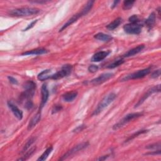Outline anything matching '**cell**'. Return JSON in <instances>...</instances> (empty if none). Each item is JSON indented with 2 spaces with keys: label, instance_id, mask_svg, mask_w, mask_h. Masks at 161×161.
Here are the masks:
<instances>
[{
  "label": "cell",
  "instance_id": "17",
  "mask_svg": "<svg viewBox=\"0 0 161 161\" xmlns=\"http://www.w3.org/2000/svg\"><path fill=\"white\" fill-rule=\"evenodd\" d=\"M94 38H96V40L104 42H110L113 39V37L107 34H104L103 33H98L97 34H96L94 36Z\"/></svg>",
  "mask_w": 161,
  "mask_h": 161
},
{
  "label": "cell",
  "instance_id": "12",
  "mask_svg": "<svg viewBox=\"0 0 161 161\" xmlns=\"http://www.w3.org/2000/svg\"><path fill=\"white\" fill-rule=\"evenodd\" d=\"M8 106L10 109L12 110V113L16 118L19 120H21L23 118V112L17 106H15L14 104H13L10 101L8 102Z\"/></svg>",
  "mask_w": 161,
  "mask_h": 161
},
{
  "label": "cell",
  "instance_id": "11",
  "mask_svg": "<svg viewBox=\"0 0 161 161\" xmlns=\"http://www.w3.org/2000/svg\"><path fill=\"white\" fill-rule=\"evenodd\" d=\"M111 53V51H100L96 53L93 55L91 58L92 62H100L104 60L109 54Z\"/></svg>",
  "mask_w": 161,
  "mask_h": 161
},
{
  "label": "cell",
  "instance_id": "3",
  "mask_svg": "<svg viewBox=\"0 0 161 161\" xmlns=\"http://www.w3.org/2000/svg\"><path fill=\"white\" fill-rule=\"evenodd\" d=\"M143 113L142 112V113L141 112H136V113H130V114L126 115L119 122H118L117 123H116L115 125H113V130H117L119 129V128L123 126L126 123H129L130 121H132L135 118H137L142 117L143 115Z\"/></svg>",
  "mask_w": 161,
  "mask_h": 161
},
{
  "label": "cell",
  "instance_id": "24",
  "mask_svg": "<svg viewBox=\"0 0 161 161\" xmlns=\"http://www.w3.org/2000/svg\"><path fill=\"white\" fill-rule=\"evenodd\" d=\"M35 150H36V147H32L31 149H30V150L25 152V154H24V156L21 158L18 159V160H25L28 159L30 157H31L32 156V154H34Z\"/></svg>",
  "mask_w": 161,
  "mask_h": 161
},
{
  "label": "cell",
  "instance_id": "34",
  "mask_svg": "<svg viewBox=\"0 0 161 161\" xmlns=\"http://www.w3.org/2000/svg\"><path fill=\"white\" fill-rule=\"evenodd\" d=\"M160 76V70L158 69L157 71H155L151 75L152 78H157Z\"/></svg>",
  "mask_w": 161,
  "mask_h": 161
},
{
  "label": "cell",
  "instance_id": "35",
  "mask_svg": "<svg viewBox=\"0 0 161 161\" xmlns=\"http://www.w3.org/2000/svg\"><path fill=\"white\" fill-rule=\"evenodd\" d=\"M32 107H33V103L31 102V100H28L25 104V108H27V110H30L31 109Z\"/></svg>",
  "mask_w": 161,
  "mask_h": 161
},
{
  "label": "cell",
  "instance_id": "8",
  "mask_svg": "<svg viewBox=\"0 0 161 161\" xmlns=\"http://www.w3.org/2000/svg\"><path fill=\"white\" fill-rule=\"evenodd\" d=\"M160 91V85H157L156 86H154V87H152L151 89H150L149 90L147 91V92L146 94H144L143 95V96L139 100V101H138V103L135 104V108H136V107H139L140 105H141V104L145 101H146L149 97V96L151 94H152L153 93H157V92L159 93Z\"/></svg>",
  "mask_w": 161,
  "mask_h": 161
},
{
  "label": "cell",
  "instance_id": "42",
  "mask_svg": "<svg viewBox=\"0 0 161 161\" xmlns=\"http://www.w3.org/2000/svg\"><path fill=\"white\" fill-rule=\"evenodd\" d=\"M119 3V1H115L114 2H113V5H112V6H111V8H114L117 5V4Z\"/></svg>",
  "mask_w": 161,
  "mask_h": 161
},
{
  "label": "cell",
  "instance_id": "13",
  "mask_svg": "<svg viewBox=\"0 0 161 161\" xmlns=\"http://www.w3.org/2000/svg\"><path fill=\"white\" fill-rule=\"evenodd\" d=\"M41 115H42L41 111H40V110L39 112H38L36 115H35L33 117H32V118L30 120V122L28 125V130H31L32 128L35 127L38 123L40 120H41Z\"/></svg>",
  "mask_w": 161,
  "mask_h": 161
},
{
  "label": "cell",
  "instance_id": "27",
  "mask_svg": "<svg viewBox=\"0 0 161 161\" xmlns=\"http://www.w3.org/2000/svg\"><path fill=\"white\" fill-rule=\"evenodd\" d=\"M124 62H125L124 60L122 59L115 61V62H113V63H111V64H110V65L107 67L109 68V69H113V68L117 67L122 65V64H123L124 63Z\"/></svg>",
  "mask_w": 161,
  "mask_h": 161
},
{
  "label": "cell",
  "instance_id": "30",
  "mask_svg": "<svg viewBox=\"0 0 161 161\" xmlns=\"http://www.w3.org/2000/svg\"><path fill=\"white\" fill-rule=\"evenodd\" d=\"M160 142H157V143H153L151 145H149V146H147L146 148L147 149H150V150H160Z\"/></svg>",
  "mask_w": 161,
  "mask_h": 161
},
{
  "label": "cell",
  "instance_id": "36",
  "mask_svg": "<svg viewBox=\"0 0 161 161\" xmlns=\"http://www.w3.org/2000/svg\"><path fill=\"white\" fill-rule=\"evenodd\" d=\"M8 80H10V82L11 83H12L13 84H18V80L15 78H14L13 77L8 76Z\"/></svg>",
  "mask_w": 161,
  "mask_h": 161
},
{
  "label": "cell",
  "instance_id": "32",
  "mask_svg": "<svg viewBox=\"0 0 161 161\" xmlns=\"http://www.w3.org/2000/svg\"><path fill=\"white\" fill-rule=\"evenodd\" d=\"M98 70V66L96 65H91L88 67V71L92 73H94L96 71Z\"/></svg>",
  "mask_w": 161,
  "mask_h": 161
},
{
  "label": "cell",
  "instance_id": "15",
  "mask_svg": "<svg viewBox=\"0 0 161 161\" xmlns=\"http://www.w3.org/2000/svg\"><path fill=\"white\" fill-rule=\"evenodd\" d=\"M145 48V45H139L137 47H136L133 49L128 51L125 54L123 55V57L124 58H129V57H132V56H133L136 54H139V52H140L143 49Z\"/></svg>",
  "mask_w": 161,
  "mask_h": 161
},
{
  "label": "cell",
  "instance_id": "10",
  "mask_svg": "<svg viewBox=\"0 0 161 161\" xmlns=\"http://www.w3.org/2000/svg\"><path fill=\"white\" fill-rule=\"evenodd\" d=\"M41 93H42V101H41V104H40V110H41L42 108L44 107L49 96V90H48L47 86L46 84H44L42 85V89H41Z\"/></svg>",
  "mask_w": 161,
  "mask_h": 161
},
{
  "label": "cell",
  "instance_id": "4",
  "mask_svg": "<svg viewBox=\"0 0 161 161\" xmlns=\"http://www.w3.org/2000/svg\"><path fill=\"white\" fill-rule=\"evenodd\" d=\"M72 69V66L71 65H69V64L64 65L59 71L55 72L54 74H52L51 79L58 80L62 79L63 77H65L69 76L71 73Z\"/></svg>",
  "mask_w": 161,
  "mask_h": 161
},
{
  "label": "cell",
  "instance_id": "7",
  "mask_svg": "<svg viewBox=\"0 0 161 161\" xmlns=\"http://www.w3.org/2000/svg\"><path fill=\"white\" fill-rule=\"evenodd\" d=\"M123 30L128 34L139 35L142 31V26L139 23H128L124 25Z\"/></svg>",
  "mask_w": 161,
  "mask_h": 161
},
{
  "label": "cell",
  "instance_id": "6",
  "mask_svg": "<svg viewBox=\"0 0 161 161\" xmlns=\"http://www.w3.org/2000/svg\"><path fill=\"white\" fill-rule=\"evenodd\" d=\"M88 146H89V143H88L87 142H83L81 143H79V144L77 145L76 146H75L74 147H73L70 150L67 151L65 154H64L63 156H62V157L60 158L59 160H65V159H67L68 157L72 156V155L76 154V153H77L78 152L86 148Z\"/></svg>",
  "mask_w": 161,
  "mask_h": 161
},
{
  "label": "cell",
  "instance_id": "20",
  "mask_svg": "<svg viewBox=\"0 0 161 161\" xmlns=\"http://www.w3.org/2000/svg\"><path fill=\"white\" fill-rule=\"evenodd\" d=\"M48 52V51L45 49H36L31 51H27L26 52H24L21 54V55H42Z\"/></svg>",
  "mask_w": 161,
  "mask_h": 161
},
{
  "label": "cell",
  "instance_id": "38",
  "mask_svg": "<svg viewBox=\"0 0 161 161\" xmlns=\"http://www.w3.org/2000/svg\"><path fill=\"white\" fill-rule=\"evenodd\" d=\"M37 22V20H35V21H34L33 22H31V23L30 24V25H28V26L25 30H24L23 31H27L28 30L31 28L32 27H34V26L35 25Z\"/></svg>",
  "mask_w": 161,
  "mask_h": 161
},
{
  "label": "cell",
  "instance_id": "25",
  "mask_svg": "<svg viewBox=\"0 0 161 161\" xmlns=\"http://www.w3.org/2000/svg\"><path fill=\"white\" fill-rule=\"evenodd\" d=\"M23 87L25 90H35L36 84L32 80H28L23 85Z\"/></svg>",
  "mask_w": 161,
  "mask_h": 161
},
{
  "label": "cell",
  "instance_id": "31",
  "mask_svg": "<svg viewBox=\"0 0 161 161\" xmlns=\"http://www.w3.org/2000/svg\"><path fill=\"white\" fill-rule=\"evenodd\" d=\"M129 21L130 23H139L140 20L137 15H134L129 18Z\"/></svg>",
  "mask_w": 161,
  "mask_h": 161
},
{
  "label": "cell",
  "instance_id": "37",
  "mask_svg": "<svg viewBox=\"0 0 161 161\" xmlns=\"http://www.w3.org/2000/svg\"><path fill=\"white\" fill-rule=\"evenodd\" d=\"M85 128H86V126H85V125H84L78 126L76 128H75V129L73 130V132H80V131H82L83 130H84Z\"/></svg>",
  "mask_w": 161,
  "mask_h": 161
},
{
  "label": "cell",
  "instance_id": "23",
  "mask_svg": "<svg viewBox=\"0 0 161 161\" xmlns=\"http://www.w3.org/2000/svg\"><path fill=\"white\" fill-rule=\"evenodd\" d=\"M52 150H53V147H52V146L49 147V148H47V149L45 150V151L43 153L42 155L41 156H40V157L37 159V160H38V161H40H40L45 160L47 159V157H49V156L50 155L51 153L52 152Z\"/></svg>",
  "mask_w": 161,
  "mask_h": 161
},
{
  "label": "cell",
  "instance_id": "41",
  "mask_svg": "<svg viewBox=\"0 0 161 161\" xmlns=\"http://www.w3.org/2000/svg\"><path fill=\"white\" fill-rule=\"evenodd\" d=\"M33 3H40V4H43V3H46L47 2V1H33L31 2Z\"/></svg>",
  "mask_w": 161,
  "mask_h": 161
},
{
  "label": "cell",
  "instance_id": "40",
  "mask_svg": "<svg viewBox=\"0 0 161 161\" xmlns=\"http://www.w3.org/2000/svg\"><path fill=\"white\" fill-rule=\"evenodd\" d=\"M108 157V156H102L101 157L99 158L98 160H106L107 158Z\"/></svg>",
  "mask_w": 161,
  "mask_h": 161
},
{
  "label": "cell",
  "instance_id": "22",
  "mask_svg": "<svg viewBox=\"0 0 161 161\" xmlns=\"http://www.w3.org/2000/svg\"><path fill=\"white\" fill-rule=\"evenodd\" d=\"M94 2V1H89L84 6V7L83 8V9L80 12V14H81L82 17L84 15H86L88 13L90 12V10H91L92 7L93 6Z\"/></svg>",
  "mask_w": 161,
  "mask_h": 161
},
{
  "label": "cell",
  "instance_id": "16",
  "mask_svg": "<svg viewBox=\"0 0 161 161\" xmlns=\"http://www.w3.org/2000/svg\"><path fill=\"white\" fill-rule=\"evenodd\" d=\"M77 92L73 91L66 93L62 95V99L64 101H65L66 102H71L77 97Z\"/></svg>",
  "mask_w": 161,
  "mask_h": 161
},
{
  "label": "cell",
  "instance_id": "9",
  "mask_svg": "<svg viewBox=\"0 0 161 161\" xmlns=\"http://www.w3.org/2000/svg\"><path fill=\"white\" fill-rule=\"evenodd\" d=\"M113 76V73H104L98 76V77L91 80V83L96 86L100 85L104 82L107 81L108 79L111 78Z\"/></svg>",
  "mask_w": 161,
  "mask_h": 161
},
{
  "label": "cell",
  "instance_id": "26",
  "mask_svg": "<svg viewBox=\"0 0 161 161\" xmlns=\"http://www.w3.org/2000/svg\"><path fill=\"white\" fill-rule=\"evenodd\" d=\"M35 140V138L33 137V138H31L29 140H28V142L26 143V144L24 146L21 152V154H23V153H25L27 152V150L30 147V146H31L32 144H33L34 143Z\"/></svg>",
  "mask_w": 161,
  "mask_h": 161
},
{
  "label": "cell",
  "instance_id": "18",
  "mask_svg": "<svg viewBox=\"0 0 161 161\" xmlns=\"http://www.w3.org/2000/svg\"><path fill=\"white\" fill-rule=\"evenodd\" d=\"M51 71L50 69H46L43 71L42 72H40V73L38 75L37 78L38 80H42V81H44V80H46L49 79H51L52 74Z\"/></svg>",
  "mask_w": 161,
  "mask_h": 161
},
{
  "label": "cell",
  "instance_id": "14",
  "mask_svg": "<svg viewBox=\"0 0 161 161\" xmlns=\"http://www.w3.org/2000/svg\"><path fill=\"white\" fill-rule=\"evenodd\" d=\"M80 17H82V15L81 14H80V13H77L74 15L72 16V17L65 23L64 25L62 26V27L59 30V32L63 31L64 29H66V28H67L69 26L71 25L72 24H73L74 22H76V21H77V20L79 18H80Z\"/></svg>",
  "mask_w": 161,
  "mask_h": 161
},
{
  "label": "cell",
  "instance_id": "1",
  "mask_svg": "<svg viewBox=\"0 0 161 161\" xmlns=\"http://www.w3.org/2000/svg\"><path fill=\"white\" fill-rule=\"evenodd\" d=\"M40 12V10L36 8L25 7L13 10L9 12V15L12 17H28V16L37 15Z\"/></svg>",
  "mask_w": 161,
  "mask_h": 161
},
{
  "label": "cell",
  "instance_id": "2",
  "mask_svg": "<svg viewBox=\"0 0 161 161\" xmlns=\"http://www.w3.org/2000/svg\"><path fill=\"white\" fill-rule=\"evenodd\" d=\"M116 98H117V94L113 93H111L107 95L106 96H104L103 100L98 104L97 108H96V110L94 111L92 115L96 116L99 115L101 112L103 111V110L104 108H106L110 103L113 101Z\"/></svg>",
  "mask_w": 161,
  "mask_h": 161
},
{
  "label": "cell",
  "instance_id": "29",
  "mask_svg": "<svg viewBox=\"0 0 161 161\" xmlns=\"http://www.w3.org/2000/svg\"><path fill=\"white\" fill-rule=\"evenodd\" d=\"M147 132H148V130H142L137 131L136 132H135L134 134H133L132 136H130V137L128 138V139L125 141V142H129V141L132 140V139H133L134 138L136 137V136H138L139 135H141V134H143V133H147Z\"/></svg>",
  "mask_w": 161,
  "mask_h": 161
},
{
  "label": "cell",
  "instance_id": "5",
  "mask_svg": "<svg viewBox=\"0 0 161 161\" xmlns=\"http://www.w3.org/2000/svg\"><path fill=\"white\" fill-rule=\"evenodd\" d=\"M151 71V68L149 67V68H146V69H144L142 70H140L136 71L134 73H132L131 74L128 75L126 76H125V77H123L122 80V81H125V80H130V79H140V78H143L145 76H146L147 75H148Z\"/></svg>",
  "mask_w": 161,
  "mask_h": 161
},
{
  "label": "cell",
  "instance_id": "33",
  "mask_svg": "<svg viewBox=\"0 0 161 161\" xmlns=\"http://www.w3.org/2000/svg\"><path fill=\"white\" fill-rule=\"evenodd\" d=\"M62 107H61V105H55L54 107V108H52V114L56 113H58V112L60 111L61 110H62Z\"/></svg>",
  "mask_w": 161,
  "mask_h": 161
},
{
  "label": "cell",
  "instance_id": "21",
  "mask_svg": "<svg viewBox=\"0 0 161 161\" xmlns=\"http://www.w3.org/2000/svg\"><path fill=\"white\" fill-rule=\"evenodd\" d=\"M156 22V14L154 13H152L147 19L145 21V23L147 25V27L150 29L154 27Z\"/></svg>",
  "mask_w": 161,
  "mask_h": 161
},
{
  "label": "cell",
  "instance_id": "19",
  "mask_svg": "<svg viewBox=\"0 0 161 161\" xmlns=\"http://www.w3.org/2000/svg\"><path fill=\"white\" fill-rule=\"evenodd\" d=\"M122 23V18L118 17L115 20H114L112 22H111L110 24H108V25L107 26V28L109 30H113L117 28H118Z\"/></svg>",
  "mask_w": 161,
  "mask_h": 161
},
{
  "label": "cell",
  "instance_id": "28",
  "mask_svg": "<svg viewBox=\"0 0 161 161\" xmlns=\"http://www.w3.org/2000/svg\"><path fill=\"white\" fill-rule=\"evenodd\" d=\"M135 3V1H125L123 4V8L125 10H128L132 8Z\"/></svg>",
  "mask_w": 161,
  "mask_h": 161
},
{
  "label": "cell",
  "instance_id": "39",
  "mask_svg": "<svg viewBox=\"0 0 161 161\" xmlns=\"http://www.w3.org/2000/svg\"><path fill=\"white\" fill-rule=\"evenodd\" d=\"M160 154V150H155V151H152L151 152L147 153L146 154V155H159Z\"/></svg>",
  "mask_w": 161,
  "mask_h": 161
}]
</instances>
